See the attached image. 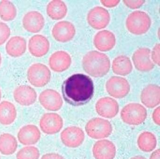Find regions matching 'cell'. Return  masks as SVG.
Wrapping results in <instances>:
<instances>
[{
    "instance_id": "29",
    "label": "cell",
    "mask_w": 160,
    "mask_h": 159,
    "mask_svg": "<svg viewBox=\"0 0 160 159\" xmlns=\"http://www.w3.org/2000/svg\"><path fill=\"white\" fill-rule=\"evenodd\" d=\"M17 9L14 5L9 1L0 2V17L4 21H11L15 18Z\"/></svg>"
},
{
    "instance_id": "11",
    "label": "cell",
    "mask_w": 160,
    "mask_h": 159,
    "mask_svg": "<svg viewBox=\"0 0 160 159\" xmlns=\"http://www.w3.org/2000/svg\"><path fill=\"white\" fill-rule=\"evenodd\" d=\"M39 100L42 107L49 111H58L61 108L63 104L60 94L52 89L43 91L39 95Z\"/></svg>"
},
{
    "instance_id": "5",
    "label": "cell",
    "mask_w": 160,
    "mask_h": 159,
    "mask_svg": "<svg viewBox=\"0 0 160 159\" xmlns=\"http://www.w3.org/2000/svg\"><path fill=\"white\" fill-rule=\"evenodd\" d=\"M112 126L107 120L100 118H93L88 121L85 127L89 137L93 139H102L110 135Z\"/></svg>"
},
{
    "instance_id": "30",
    "label": "cell",
    "mask_w": 160,
    "mask_h": 159,
    "mask_svg": "<svg viewBox=\"0 0 160 159\" xmlns=\"http://www.w3.org/2000/svg\"><path fill=\"white\" fill-rule=\"evenodd\" d=\"M40 156V151L37 147L27 146L18 152L17 159H39Z\"/></svg>"
},
{
    "instance_id": "32",
    "label": "cell",
    "mask_w": 160,
    "mask_h": 159,
    "mask_svg": "<svg viewBox=\"0 0 160 159\" xmlns=\"http://www.w3.org/2000/svg\"><path fill=\"white\" fill-rule=\"evenodd\" d=\"M160 44H156L153 47L152 53V60L156 64L160 65Z\"/></svg>"
},
{
    "instance_id": "7",
    "label": "cell",
    "mask_w": 160,
    "mask_h": 159,
    "mask_svg": "<svg viewBox=\"0 0 160 159\" xmlns=\"http://www.w3.org/2000/svg\"><path fill=\"white\" fill-rule=\"evenodd\" d=\"M107 91L109 95L116 98L126 96L130 91V85L126 79L119 76L110 78L106 84Z\"/></svg>"
},
{
    "instance_id": "38",
    "label": "cell",
    "mask_w": 160,
    "mask_h": 159,
    "mask_svg": "<svg viewBox=\"0 0 160 159\" xmlns=\"http://www.w3.org/2000/svg\"><path fill=\"white\" fill-rule=\"evenodd\" d=\"M130 159H147L144 156H141V155H138V156H134Z\"/></svg>"
},
{
    "instance_id": "26",
    "label": "cell",
    "mask_w": 160,
    "mask_h": 159,
    "mask_svg": "<svg viewBox=\"0 0 160 159\" xmlns=\"http://www.w3.org/2000/svg\"><path fill=\"white\" fill-rule=\"evenodd\" d=\"M112 68L115 74L125 76L131 73L132 70V65L129 58L124 55H120L115 58L113 61Z\"/></svg>"
},
{
    "instance_id": "27",
    "label": "cell",
    "mask_w": 160,
    "mask_h": 159,
    "mask_svg": "<svg viewBox=\"0 0 160 159\" xmlns=\"http://www.w3.org/2000/svg\"><path fill=\"white\" fill-rule=\"evenodd\" d=\"M16 138L11 134L3 133L0 135V152L5 155L13 154L17 149Z\"/></svg>"
},
{
    "instance_id": "35",
    "label": "cell",
    "mask_w": 160,
    "mask_h": 159,
    "mask_svg": "<svg viewBox=\"0 0 160 159\" xmlns=\"http://www.w3.org/2000/svg\"><path fill=\"white\" fill-rule=\"evenodd\" d=\"M160 107H158L156 109L153 111L152 113V118L153 122L155 123V124L158 125H160Z\"/></svg>"
},
{
    "instance_id": "10",
    "label": "cell",
    "mask_w": 160,
    "mask_h": 159,
    "mask_svg": "<svg viewBox=\"0 0 160 159\" xmlns=\"http://www.w3.org/2000/svg\"><path fill=\"white\" fill-rule=\"evenodd\" d=\"M110 19L109 12L102 7H95L91 9L87 17L88 23L92 28L96 30L106 27Z\"/></svg>"
},
{
    "instance_id": "41",
    "label": "cell",
    "mask_w": 160,
    "mask_h": 159,
    "mask_svg": "<svg viewBox=\"0 0 160 159\" xmlns=\"http://www.w3.org/2000/svg\"></svg>"
},
{
    "instance_id": "36",
    "label": "cell",
    "mask_w": 160,
    "mask_h": 159,
    "mask_svg": "<svg viewBox=\"0 0 160 159\" xmlns=\"http://www.w3.org/2000/svg\"><path fill=\"white\" fill-rule=\"evenodd\" d=\"M103 5L104 6L108 7H116L118 5L120 1L117 0V1H105V0H102L101 1Z\"/></svg>"
},
{
    "instance_id": "22",
    "label": "cell",
    "mask_w": 160,
    "mask_h": 159,
    "mask_svg": "<svg viewBox=\"0 0 160 159\" xmlns=\"http://www.w3.org/2000/svg\"><path fill=\"white\" fill-rule=\"evenodd\" d=\"M116 42V37L114 34L107 30H103L97 33L93 39L95 47L102 51L111 50L115 46Z\"/></svg>"
},
{
    "instance_id": "12",
    "label": "cell",
    "mask_w": 160,
    "mask_h": 159,
    "mask_svg": "<svg viewBox=\"0 0 160 159\" xmlns=\"http://www.w3.org/2000/svg\"><path fill=\"white\" fill-rule=\"evenodd\" d=\"M119 105L116 100L109 97L100 98L95 105V109L98 115L107 118H112L119 111Z\"/></svg>"
},
{
    "instance_id": "19",
    "label": "cell",
    "mask_w": 160,
    "mask_h": 159,
    "mask_svg": "<svg viewBox=\"0 0 160 159\" xmlns=\"http://www.w3.org/2000/svg\"><path fill=\"white\" fill-rule=\"evenodd\" d=\"M41 133L36 125L28 124L21 128L18 133V138L22 145L29 146L37 143L41 138Z\"/></svg>"
},
{
    "instance_id": "18",
    "label": "cell",
    "mask_w": 160,
    "mask_h": 159,
    "mask_svg": "<svg viewBox=\"0 0 160 159\" xmlns=\"http://www.w3.org/2000/svg\"><path fill=\"white\" fill-rule=\"evenodd\" d=\"M50 43L48 39L42 35H35L29 39L28 49L32 56L35 57H43L48 52Z\"/></svg>"
},
{
    "instance_id": "15",
    "label": "cell",
    "mask_w": 160,
    "mask_h": 159,
    "mask_svg": "<svg viewBox=\"0 0 160 159\" xmlns=\"http://www.w3.org/2000/svg\"><path fill=\"white\" fill-rule=\"evenodd\" d=\"M92 153L95 159H114L116 155V146L107 139L98 140L93 145Z\"/></svg>"
},
{
    "instance_id": "24",
    "label": "cell",
    "mask_w": 160,
    "mask_h": 159,
    "mask_svg": "<svg viewBox=\"0 0 160 159\" xmlns=\"http://www.w3.org/2000/svg\"><path fill=\"white\" fill-rule=\"evenodd\" d=\"M16 108L13 104L7 101L0 104V123L3 125L12 124L17 118Z\"/></svg>"
},
{
    "instance_id": "8",
    "label": "cell",
    "mask_w": 160,
    "mask_h": 159,
    "mask_svg": "<svg viewBox=\"0 0 160 159\" xmlns=\"http://www.w3.org/2000/svg\"><path fill=\"white\" fill-rule=\"evenodd\" d=\"M63 124L62 118L56 113H45L40 121L41 130L44 133L48 135L55 134L59 132Z\"/></svg>"
},
{
    "instance_id": "23",
    "label": "cell",
    "mask_w": 160,
    "mask_h": 159,
    "mask_svg": "<svg viewBox=\"0 0 160 159\" xmlns=\"http://www.w3.org/2000/svg\"><path fill=\"white\" fill-rule=\"evenodd\" d=\"M5 48L7 54L11 57H20L27 50L26 39L22 36H13L7 42Z\"/></svg>"
},
{
    "instance_id": "16",
    "label": "cell",
    "mask_w": 160,
    "mask_h": 159,
    "mask_svg": "<svg viewBox=\"0 0 160 159\" xmlns=\"http://www.w3.org/2000/svg\"><path fill=\"white\" fill-rule=\"evenodd\" d=\"M14 98L17 103L25 106L33 104L37 100V94L34 89L28 85H21L15 89Z\"/></svg>"
},
{
    "instance_id": "9",
    "label": "cell",
    "mask_w": 160,
    "mask_h": 159,
    "mask_svg": "<svg viewBox=\"0 0 160 159\" xmlns=\"http://www.w3.org/2000/svg\"><path fill=\"white\" fill-rule=\"evenodd\" d=\"M85 137L84 131L77 126L67 127L61 133L62 142L66 147L70 148H77L81 146Z\"/></svg>"
},
{
    "instance_id": "34",
    "label": "cell",
    "mask_w": 160,
    "mask_h": 159,
    "mask_svg": "<svg viewBox=\"0 0 160 159\" xmlns=\"http://www.w3.org/2000/svg\"><path fill=\"white\" fill-rule=\"evenodd\" d=\"M41 159H65V158L58 153H48L43 155Z\"/></svg>"
},
{
    "instance_id": "21",
    "label": "cell",
    "mask_w": 160,
    "mask_h": 159,
    "mask_svg": "<svg viewBox=\"0 0 160 159\" xmlns=\"http://www.w3.org/2000/svg\"><path fill=\"white\" fill-rule=\"evenodd\" d=\"M72 63L71 56L62 51H56L50 56L49 65L54 72L60 73L68 69Z\"/></svg>"
},
{
    "instance_id": "25",
    "label": "cell",
    "mask_w": 160,
    "mask_h": 159,
    "mask_svg": "<svg viewBox=\"0 0 160 159\" xmlns=\"http://www.w3.org/2000/svg\"><path fill=\"white\" fill-rule=\"evenodd\" d=\"M67 7L64 2L60 0H53L47 7V13L53 20H58L66 16Z\"/></svg>"
},
{
    "instance_id": "39",
    "label": "cell",
    "mask_w": 160,
    "mask_h": 159,
    "mask_svg": "<svg viewBox=\"0 0 160 159\" xmlns=\"http://www.w3.org/2000/svg\"><path fill=\"white\" fill-rule=\"evenodd\" d=\"M2 63V56L1 54H0V66H1V65Z\"/></svg>"
},
{
    "instance_id": "6",
    "label": "cell",
    "mask_w": 160,
    "mask_h": 159,
    "mask_svg": "<svg viewBox=\"0 0 160 159\" xmlns=\"http://www.w3.org/2000/svg\"><path fill=\"white\" fill-rule=\"evenodd\" d=\"M51 72L47 66L42 63H35L30 66L27 77L31 84L37 88L44 87L51 79Z\"/></svg>"
},
{
    "instance_id": "13",
    "label": "cell",
    "mask_w": 160,
    "mask_h": 159,
    "mask_svg": "<svg viewBox=\"0 0 160 159\" xmlns=\"http://www.w3.org/2000/svg\"><path fill=\"white\" fill-rule=\"evenodd\" d=\"M75 33V28L73 24L68 21L58 22L54 25L52 31V36L55 40L62 43L72 40Z\"/></svg>"
},
{
    "instance_id": "20",
    "label": "cell",
    "mask_w": 160,
    "mask_h": 159,
    "mask_svg": "<svg viewBox=\"0 0 160 159\" xmlns=\"http://www.w3.org/2000/svg\"><path fill=\"white\" fill-rule=\"evenodd\" d=\"M142 104L149 108H153L160 102V87L155 84H149L145 87L140 95Z\"/></svg>"
},
{
    "instance_id": "14",
    "label": "cell",
    "mask_w": 160,
    "mask_h": 159,
    "mask_svg": "<svg viewBox=\"0 0 160 159\" xmlns=\"http://www.w3.org/2000/svg\"><path fill=\"white\" fill-rule=\"evenodd\" d=\"M150 54V50L146 47L140 48L135 51L132 58L138 70L148 72L153 69L154 65L151 60Z\"/></svg>"
},
{
    "instance_id": "2",
    "label": "cell",
    "mask_w": 160,
    "mask_h": 159,
    "mask_svg": "<svg viewBox=\"0 0 160 159\" xmlns=\"http://www.w3.org/2000/svg\"><path fill=\"white\" fill-rule=\"evenodd\" d=\"M82 65L85 72L95 78L102 77L109 71L110 60L105 54L92 51L84 56Z\"/></svg>"
},
{
    "instance_id": "37",
    "label": "cell",
    "mask_w": 160,
    "mask_h": 159,
    "mask_svg": "<svg viewBox=\"0 0 160 159\" xmlns=\"http://www.w3.org/2000/svg\"><path fill=\"white\" fill-rule=\"evenodd\" d=\"M160 150L159 149H158L152 152L150 157V159H160Z\"/></svg>"
},
{
    "instance_id": "3",
    "label": "cell",
    "mask_w": 160,
    "mask_h": 159,
    "mask_svg": "<svg viewBox=\"0 0 160 159\" xmlns=\"http://www.w3.org/2000/svg\"><path fill=\"white\" fill-rule=\"evenodd\" d=\"M151 25L149 16L143 11H135L128 16L126 25L128 31L135 35H141L148 31Z\"/></svg>"
},
{
    "instance_id": "4",
    "label": "cell",
    "mask_w": 160,
    "mask_h": 159,
    "mask_svg": "<svg viewBox=\"0 0 160 159\" xmlns=\"http://www.w3.org/2000/svg\"><path fill=\"white\" fill-rule=\"evenodd\" d=\"M147 117V109L143 105L138 103L128 104L121 112L122 121L129 125H139L145 121Z\"/></svg>"
},
{
    "instance_id": "17",
    "label": "cell",
    "mask_w": 160,
    "mask_h": 159,
    "mask_svg": "<svg viewBox=\"0 0 160 159\" xmlns=\"http://www.w3.org/2000/svg\"><path fill=\"white\" fill-rule=\"evenodd\" d=\"M24 29L31 33L39 32L45 25V19L38 11H32L24 16L22 21Z\"/></svg>"
},
{
    "instance_id": "28",
    "label": "cell",
    "mask_w": 160,
    "mask_h": 159,
    "mask_svg": "<svg viewBox=\"0 0 160 159\" xmlns=\"http://www.w3.org/2000/svg\"><path fill=\"white\" fill-rule=\"evenodd\" d=\"M138 146L142 151L149 152L155 149L157 146V139L155 135L151 132L141 133L137 140Z\"/></svg>"
},
{
    "instance_id": "33",
    "label": "cell",
    "mask_w": 160,
    "mask_h": 159,
    "mask_svg": "<svg viewBox=\"0 0 160 159\" xmlns=\"http://www.w3.org/2000/svg\"><path fill=\"white\" fill-rule=\"evenodd\" d=\"M126 6L132 9H136L141 7L143 4L145 3V1H127L124 0L123 1Z\"/></svg>"
},
{
    "instance_id": "1",
    "label": "cell",
    "mask_w": 160,
    "mask_h": 159,
    "mask_svg": "<svg viewBox=\"0 0 160 159\" xmlns=\"http://www.w3.org/2000/svg\"><path fill=\"white\" fill-rule=\"evenodd\" d=\"M94 86L92 80L84 74L69 77L63 82L62 93L67 103L75 106L88 103L93 96Z\"/></svg>"
},
{
    "instance_id": "31",
    "label": "cell",
    "mask_w": 160,
    "mask_h": 159,
    "mask_svg": "<svg viewBox=\"0 0 160 159\" xmlns=\"http://www.w3.org/2000/svg\"><path fill=\"white\" fill-rule=\"evenodd\" d=\"M11 30L9 26L3 22H0V46L3 45L10 37Z\"/></svg>"
},
{
    "instance_id": "40",
    "label": "cell",
    "mask_w": 160,
    "mask_h": 159,
    "mask_svg": "<svg viewBox=\"0 0 160 159\" xmlns=\"http://www.w3.org/2000/svg\"><path fill=\"white\" fill-rule=\"evenodd\" d=\"M2 98V92H1V90L0 89V101L1 100Z\"/></svg>"
}]
</instances>
